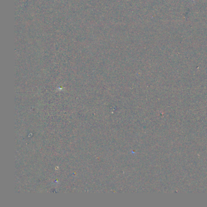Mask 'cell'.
Here are the masks:
<instances>
[]
</instances>
